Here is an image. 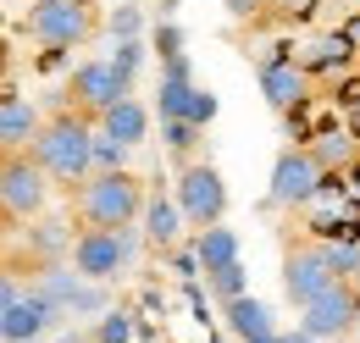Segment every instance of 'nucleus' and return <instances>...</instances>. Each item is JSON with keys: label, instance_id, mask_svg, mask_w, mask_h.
Here are the masks:
<instances>
[{"label": "nucleus", "instance_id": "obj_1", "mask_svg": "<svg viewBox=\"0 0 360 343\" xmlns=\"http://www.w3.org/2000/svg\"><path fill=\"white\" fill-rule=\"evenodd\" d=\"M72 211L84 221V233H128L150 211V194L134 172H94L89 183H78Z\"/></svg>", "mask_w": 360, "mask_h": 343}, {"label": "nucleus", "instance_id": "obj_2", "mask_svg": "<svg viewBox=\"0 0 360 343\" xmlns=\"http://www.w3.org/2000/svg\"><path fill=\"white\" fill-rule=\"evenodd\" d=\"M94 138H100V128H94L89 117H78V111H56L45 128H39V138H34V161L50 172V183H89L94 177Z\"/></svg>", "mask_w": 360, "mask_h": 343}, {"label": "nucleus", "instance_id": "obj_3", "mask_svg": "<svg viewBox=\"0 0 360 343\" xmlns=\"http://www.w3.org/2000/svg\"><path fill=\"white\" fill-rule=\"evenodd\" d=\"M333 288H344V277H338V266H333V244H294V250L283 255V294L300 304V310H311L316 299H327Z\"/></svg>", "mask_w": 360, "mask_h": 343}, {"label": "nucleus", "instance_id": "obj_4", "mask_svg": "<svg viewBox=\"0 0 360 343\" xmlns=\"http://www.w3.org/2000/svg\"><path fill=\"white\" fill-rule=\"evenodd\" d=\"M178 211H183V221H188L194 233L222 227L227 183H222V172L211 167V161H188V167H183V177H178Z\"/></svg>", "mask_w": 360, "mask_h": 343}, {"label": "nucleus", "instance_id": "obj_5", "mask_svg": "<svg viewBox=\"0 0 360 343\" xmlns=\"http://www.w3.org/2000/svg\"><path fill=\"white\" fill-rule=\"evenodd\" d=\"M45 200H50V172L34 155H6V167H0V211H6V221H39Z\"/></svg>", "mask_w": 360, "mask_h": 343}, {"label": "nucleus", "instance_id": "obj_6", "mask_svg": "<svg viewBox=\"0 0 360 343\" xmlns=\"http://www.w3.org/2000/svg\"><path fill=\"white\" fill-rule=\"evenodd\" d=\"M28 34L45 44V50H72L94 34V17L84 0H39L28 11Z\"/></svg>", "mask_w": 360, "mask_h": 343}, {"label": "nucleus", "instance_id": "obj_7", "mask_svg": "<svg viewBox=\"0 0 360 343\" xmlns=\"http://www.w3.org/2000/svg\"><path fill=\"white\" fill-rule=\"evenodd\" d=\"M321 188H327V172H321V161H316L305 144H300V150L288 144V150L271 161V188H266L271 205H305Z\"/></svg>", "mask_w": 360, "mask_h": 343}, {"label": "nucleus", "instance_id": "obj_8", "mask_svg": "<svg viewBox=\"0 0 360 343\" xmlns=\"http://www.w3.org/2000/svg\"><path fill=\"white\" fill-rule=\"evenodd\" d=\"M128 94H134V89L117 78V67H111V61H84V67L72 72V84H67L72 111H78V117H89V122H94V117L105 122V111H117Z\"/></svg>", "mask_w": 360, "mask_h": 343}, {"label": "nucleus", "instance_id": "obj_9", "mask_svg": "<svg viewBox=\"0 0 360 343\" xmlns=\"http://www.w3.org/2000/svg\"><path fill=\"white\" fill-rule=\"evenodd\" d=\"M128 260H134V227L128 233H78V244H72V271L89 283L117 277Z\"/></svg>", "mask_w": 360, "mask_h": 343}, {"label": "nucleus", "instance_id": "obj_10", "mask_svg": "<svg viewBox=\"0 0 360 343\" xmlns=\"http://www.w3.org/2000/svg\"><path fill=\"white\" fill-rule=\"evenodd\" d=\"M72 227L61 221V216H39V221H28V260L34 266H72Z\"/></svg>", "mask_w": 360, "mask_h": 343}, {"label": "nucleus", "instance_id": "obj_11", "mask_svg": "<svg viewBox=\"0 0 360 343\" xmlns=\"http://www.w3.org/2000/svg\"><path fill=\"white\" fill-rule=\"evenodd\" d=\"M39 111L22 100V94H6L0 100V144H6V155H28L34 150V138H39Z\"/></svg>", "mask_w": 360, "mask_h": 343}, {"label": "nucleus", "instance_id": "obj_12", "mask_svg": "<svg viewBox=\"0 0 360 343\" xmlns=\"http://www.w3.org/2000/svg\"><path fill=\"white\" fill-rule=\"evenodd\" d=\"M355 327V294L349 288H333L327 299H316L305 310V321H300V332H311V338H338V332H349Z\"/></svg>", "mask_w": 360, "mask_h": 343}, {"label": "nucleus", "instance_id": "obj_13", "mask_svg": "<svg viewBox=\"0 0 360 343\" xmlns=\"http://www.w3.org/2000/svg\"><path fill=\"white\" fill-rule=\"evenodd\" d=\"M28 294L45 304V310H56V316H61V310H72V304L84 299V294H78V271H72V266H34V271H28Z\"/></svg>", "mask_w": 360, "mask_h": 343}, {"label": "nucleus", "instance_id": "obj_14", "mask_svg": "<svg viewBox=\"0 0 360 343\" xmlns=\"http://www.w3.org/2000/svg\"><path fill=\"white\" fill-rule=\"evenodd\" d=\"M50 321H56V310H45L34 294H22V299L0 304V338H6V343H34V338L50 327Z\"/></svg>", "mask_w": 360, "mask_h": 343}, {"label": "nucleus", "instance_id": "obj_15", "mask_svg": "<svg viewBox=\"0 0 360 343\" xmlns=\"http://www.w3.org/2000/svg\"><path fill=\"white\" fill-rule=\"evenodd\" d=\"M261 94L271 111H294L305 100V67L300 61H266L261 67Z\"/></svg>", "mask_w": 360, "mask_h": 343}, {"label": "nucleus", "instance_id": "obj_16", "mask_svg": "<svg viewBox=\"0 0 360 343\" xmlns=\"http://www.w3.org/2000/svg\"><path fill=\"white\" fill-rule=\"evenodd\" d=\"M194 260L205 266V277H211V271H227V266H238V233H233V227L194 233Z\"/></svg>", "mask_w": 360, "mask_h": 343}, {"label": "nucleus", "instance_id": "obj_17", "mask_svg": "<svg viewBox=\"0 0 360 343\" xmlns=\"http://www.w3.org/2000/svg\"><path fill=\"white\" fill-rule=\"evenodd\" d=\"M178 227H183V211L172 205V200L150 194V211H144V244H150V250H172V244H178Z\"/></svg>", "mask_w": 360, "mask_h": 343}, {"label": "nucleus", "instance_id": "obj_18", "mask_svg": "<svg viewBox=\"0 0 360 343\" xmlns=\"http://www.w3.org/2000/svg\"><path fill=\"white\" fill-rule=\"evenodd\" d=\"M227 327L238 332L244 343H261V338H277V321H271V310L261 299H238L227 304Z\"/></svg>", "mask_w": 360, "mask_h": 343}, {"label": "nucleus", "instance_id": "obj_19", "mask_svg": "<svg viewBox=\"0 0 360 343\" xmlns=\"http://www.w3.org/2000/svg\"><path fill=\"white\" fill-rule=\"evenodd\" d=\"M100 133H111V138H122V144L134 150L139 138L150 133V111H144V105H139L134 94H128V100H122L117 111H105V122H100Z\"/></svg>", "mask_w": 360, "mask_h": 343}, {"label": "nucleus", "instance_id": "obj_20", "mask_svg": "<svg viewBox=\"0 0 360 343\" xmlns=\"http://www.w3.org/2000/svg\"><path fill=\"white\" fill-rule=\"evenodd\" d=\"M194 94H200V89L188 84V78H161V100H155L161 122H188V105H194Z\"/></svg>", "mask_w": 360, "mask_h": 343}, {"label": "nucleus", "instance_id": "obj_21", "mask_svg": "<svg viewBox=\"0 0 360 343\" xmlns=\"http://www.w3.org/2000/svg\"><path fill=\"white\" fill-rule=\"evenodd\" d=\"M311 155L321 161V172H333V167H344L349 155H355V138L338 128V133H321V144H311Z\"/></svg>", "mask_w": 360, "mask_h": 343}, {"label": "nucleus", "instance_id": "obj_22", "mask_svg": "<svg viewBox=\"0 0 360 343\" xmlns=\"http://www.w3.org/2000/svg\"><path fill=\"white\" fill-rule=\"evenodd\" d=\"M205 283H211V294H217L222 304H238V299H250V294H244V266H227V271H211Z\"/></svg>", "mask_w": 360, "mask_h": 343}, {"label": "nucleus", "instance_id": "obj_23", "mask_svg": "<svg viewBox=\"0 0 360 343\" xmlns=\"http://www.w3.org/2000/svg\"><path fill=\"white\" fill-rule=\"evenodd\" d=\"M94 167L100 172H128V144L111 138V133H100V138H94Z\"/></svg>", "mask_w": 360, "mask_h": 343}, {"label": "nucleus", "instance_id": "obj_24", "mask_svg": "<svg viewBox=\"0 0 360 343\" xmlns=\"http://www.w3.org/2000/svg\"><path fill=\"white\" fill-rule=\"evenodd\" d=\"M111 67H117V78L134 89V78H139V67H144V44L139 39H122L117 44V56H111Z\"/></svg>", "mask_w": 360, "mask_h": 343}, {"label": "nucleus", "instance_id": "obj_25", "mask_svg": "<svg viewBox=\"0 0 360 343\" xmlns=\"http://www.w3.org/2000/svg\"><path fill=\"white\" fill-rule=\"evenodd\" d=\"M344 50H349L344 39H316L311 50H305V61H300V67H305V72H316V67H333V61H344Z\"/></svg>", "mask_w": 360, "mask_h": 343}, {"label": "nucleus", "instance_id": "obj_26", "mask_svg": "<svg viewBox=\"0 0 360 343\" xmlns=\"http://www.w3.org/2000/svg\"><path fill=\"white\" fill-rule=\"evenodd\" d=\"M94 338H100V343H128V338H134V321H128L122 310H111V316L100 321V332H94Z\"/></svg>", "mask_w": 360, "mask_h": 343}, {"label": "nucleus", "instance_id": "obj_27", "mask_svg": "<svg viewBox=\"0 0 360 343\" xmlns=\"http://www.w3.org/2000/svg\"><path fill=\"white\" fill-rule=\"evenodd\" d=\"M161 133H167V144H172V150H178V155H188V150H194V122H161Z\"/></svg>", "mask_w": 360, "mask_h": 343}, {"label": "nucleus", "instance_id": "obj_28", "mask_svg": "<svg viewBox=\"0 0 360 343\" xmlns=\"http://www.w3.org/2000/svg\"><path fill=\"white\" fill-rule=\"evenodd\" d=\"M211 117H217V94H205V89H200V94H194V105H188V122H194V128H205Z\"/></svg>", "mask_w": 360, "mask_h": 343}, {"label": "nucleus", "instance_id": "obj_29", "mask_svg": "<svg viewBox=\"0 0 360 343\" xmlns=\"http://www.w3.org/2000/svg\"><path fill=\"white\" fill-rule=\"evenodd\" d=\"M333 266H338V277L360 271V250H349V244H333Z\"/></svg>", "mask_w": 360, "mask_h": 343}, {"label": "nucleus", "instance_id": "obj_30", "mask_svg": "<svg viewBox=\"0 0 360 343\" xmlns=\"http://www.w3.org/2000/svg\"><path fill=\"white\" fill-rule=\"evenodd\" d=\"M255 6H261V0H227V11H233V17H250Z\"/></svg>", "mask_w": 360, "mask_h": 343}, {"label": "nucleus", "instance_id": "obj_31", "mask_svg": "<svg viewBox=\"0 0 360 343\" xmlns=\"http://www.w3.org/2000/svg\"><path fill=\"white\" fill-rule=\"evenodd\" d=\"M277 343H316L311 332H277Z\"/></svg>", "mask_w": 360, "mask_h": 343}, {"label": "nucleus", "instance_id": "obj_32", "mask_svg": "<svg viewBox=\"0 0 360 343\" xmlns=\"http://www.w3.org/2000/svg\"><path fill=\"white\" fill-rule=\"evenodd\" d=\"M261 343H277V338H261Z\"/></svg>", "mask_w": 360, "mask_h": 343}]
</instances>
